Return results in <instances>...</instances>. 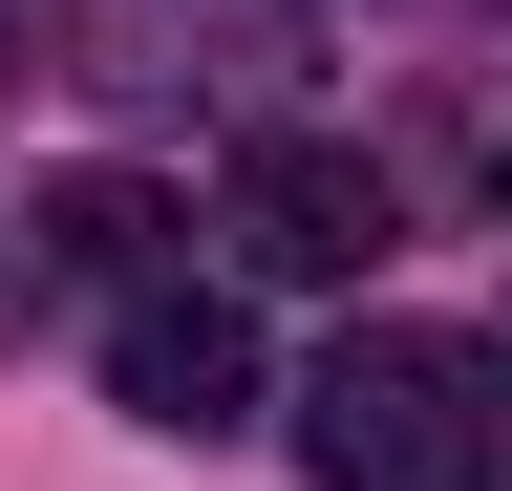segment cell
<instances>
[{"instance_id": "2", "label": "cell", "mask_w": 512, "mask_h": 491, "mask_svg": "<svg viewBox=\"0 0 512 491\" xmlns=\"http://www.w3.org/2000/svg\"><path fill=\"white\" fill-rule=\"evenodd\" d=\"M107 385H128V427H171V449H235V427H256V321L171 278V299L107 321Z\"/></svg>"}, {"instance_id": "5", "label": "cell", "mask_w": 512, "mask_h": 491, "mask_svg": "<svg viewBox=\"0 0 512 491\" xmlns=\"http://www.w3.org/2000/svg\"><path fill=\"white\" fill-rule=\"evenodd\" d=\"M22 22H43V0H0V43H22Z\"/></svg>"}, {"instance_id": "4", "label": "cell", "mask_w": 512, "mask_h": 491, "mask_svg": "<svg viewBox=\"0 0 512 491\" xmlns=\"http://www.w3.org/2000/svg\"><path fill=\"white\" fill-rule=\"evenodd\" d=\"M43 257H64V278H128V299H171V278H150V257H171V214L128 193V171H64V193H43Z\"/></svg>"}, {"instance_id": "1", "label": "cell", "mask_w": 512, "mask_h": 491, "mask_svg": "<svg viewBox=\"0 0 512 491\" xmlns=\"http://www.w3.org/2000/svg\"><path fill=\"white\" fill-rule=\"evenodd\" d=\"M320 491H512V363L470 321H342V363L299 385Z\"/></svg>"}, {"instance_id": "3", "label": "cell", "mask_w": 512, "mask_h": 491, "mask_svg": "<svg viewBox=\"0 0 512 491\" xmlns=\"http://www.w3.org/2000/svg\"><path fill=\"white\" fill-rule=\"evenodd\" d=\"M235 257H256V278H363V257H384V171L320 150V129H256V150H235Z\"/></svg>"}, {"instance_id": "6", "label": "cell", "mask_w": 512, "mask_h": 491, "mask_svg": "<svg viewBox=\"0 0 512 491\" xmlns=\"http://www.w3.org/2000/svg\"><path fill=\"white\" fill-rule=\"evenodd\" d=\"M491 193H512V129H491Z\"/></svg>"}]
</instances>
